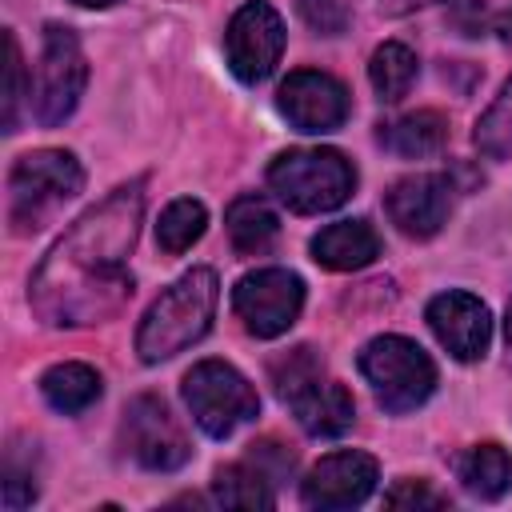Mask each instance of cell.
I'll use <instances>...</instances> for the list:
<instances>
[{
    "label": "cell",
    "instance_id": "cell-10",
    "mask_svg": "<svg viewBox=\"0 0 512 512\" xmlns=\"http://www.w3.org/2000/svg\"><path fill=\"white\" fill-rule=\"evenodd\" d=\"M224 52H228V68L236 72V80L260 84L264 76H272L284 52V20L276 16V8L264 0H248L224 32Z\"/></svg>",
    "mask_w": 512,
    "mask_h": 512
},
{
    "label": "cell",
    "instance_id": "cell-21",
    "mask_svg": "<svg viewBox=\"0 0 512 512\" xmlns=\"http://www.w3.org/2000/svg\"><path fill=\"white\" fill-rule=\"evenodd\" d=\"M212 500L224 504V508H272L276 492H272V480H268V472L260 464L240 460V464H224L216 472Z\"/></svg>",
    "mask_w": 512,
    "mask_h": 512
},
{
    "label": "cell",
    "instance_id": "cell-6",
    "mask_svg": "<svg viewBox=\"0 0 512 512\" xmlns=\"http://www.w3.org/2000/svg\"><path fill=\"white\" fill-rule=\"evenodd\" d=\"M184 404H188L192 420L212 440L232 436L244 420H252L260 412L256 388L232 364H224V360H200V364H192V372L184 376Z\"/></svg>",
    "mask_w": 512,
    "mask_h": 512
},
{
    "label": "cell",
    "instance_id": "cell-11",
    "mask_svg": "<svg viewBox=\"0 0 512 512\" xmlns=\"http://www.w3.org/2000/svg\"><path fill=\"white\" fill-rule=\"evenodd\" d=\"M276 104L296 132H332L348 120V88L336 76L312 68L292 72L280 84Z\"/></svg>",
    "mask_w": 512,
    "mask_h": 512
},
{
    "label": "cell",
    "instance_id": "cell-31",
    "mask_svg": "<svg viewBox=\"0 0 512 512\" xmlns=\"http://www.w3.org/2000/svg\"><path fill=\"white\" fill-rule=\"evenodd\" d=\"M492 28H496V36H500L504 44H512V8H508V12H500Z\"/></svg>",
    "mask_w": 512,
    "mask_h": 512
},
{
    "label": "cell",
    "instance_id": "cell-14",
    "mask_svg": "<svg viewBox=\"0 0 512 512\" xmlns=\"http://www.w3.org/2000/svg\"><path fill=\"white\" fill-rule=\"evenodd\" d=\"M428 328L456 360H480L492 340V316L488 304L472 292H440L428 304Z\"/></svg>",
    "mask_w": 512,
    "mask_h": 512
},
{
    "label": "cell",
    "instance_id": "cell-20",
    "mask_svg": "<svg viewBox=\"0 0 512 512\" xmlns=\"http://www.w3.org/2000/svg\"><path fill=\"white\" fill-rule=\"evenodd\" d=\"M40 392H44V400L56 412L72 416V412H84L88 404H96V396H100V372L88 368V364L68 360V364H56V368H48L40 376Z\"/></svg>",
    "mask_w": 512,
    "mask_h": 512
},
{
    "label": "cell",
    "instance_id": "cell-17",
    "mask_svg": "<svg viewBox=\"0 0 512 512\" xmlns=\"http://www.w3.org/2000/svg\"><path fill=\"white\" fill-rule=\"evenodd\" d=\"M224 224H228V240L240 256H264L280 232V220L276 212L260 200V196H240L228 204L224 212Z\"/></svg>",
    "mask_w": 512,
    "mask_h": 512
},
{
    "label": "cell",
    "instance_id": "cell-12",
    "mask_svg": "<svg viewBox=\"0 0 512 512\" xmlns=\"http://www.w3.org/2000/svg\"><path fill=\"white\" fill-rule=\"evenodd\" d=\"M384 204H388L392 224H396L404 236L428 240V236H436V232L448 224V212H452V184H448V176H440V172H416V176L396 180Z\"/></svg>",
    "mask_w": 512,
    "mask_h": 512
},
{
    "label": "cell",
    "instance_id": "cell-27",
    "mask_svg": "<svg viewBox=\"0 0 512 512\" xmlns=\"http://www.w3.org/2000/svg\"><path fill=\"white\" fill-rule=\"evenodd\" d=\"M296 8H300V20L320 36H336L348 28V8L340 0H296Z\"/></svg>",
    "mask_w": 512,
    "mask_h": 512
},
{
    "label": "cell",
    "instance_id": "cell-8",
    "mask_svg": "<svg viewBox=\"0 0 512 512\" xmlns=\"http://www.w3.org/2000/svg\"><path fill=\"white\" fill-rule=\"evenodd\" d=\"M120 444L148 472H176L192 456V444H188L184 424L152 392L128 400L124 420H120Z\"/></svg>",
    "mask_w": 512,
    "mask_h": 512
},
{
    "label": "cell",
    "instance_id": "cell-4",
    "mask_svg": "<svg viewBox=\"0 0 512 512\" xmlns=\"http://www.w3.org/2000/svg\"><path fill=\"white\" fill-rule=\"evenodd\" d=\"M268 188L292 212H332L356 188V168L336 148H288L268 168Z\"/></svg>",
    "mask_w": 512,
    "mask_h": 512
},
{
    "label": "cell",
    "instance_id": "cell-32",
    "mask_svg": "<svg viewBox=\"0 0 512 512\" xmlns=\"http://www.w3.org/2000/svg\"><path fill=\"white\" fill-rule=\"evenodd\" d=\"M76 4H84V8H108V4H116V0H76Z\"/></svg>",
    "mask_w": 512,
    "mask_h": 512
},
{
    "label": "cell",
    "instance_id": "cell-13",
    "mask_svg": "<svg viewBox=\"0 0 512 512\" xmlns=\"http://www.w3.org/2000/svg\"><path fill=\"white\" fill-rule=\"evenodd\" d=\"M376 460L368 452H328L300 484L304 504L312 508H352L364 504L376 488Z\"/></svg>",
    "mask_w": 512,
    "mask_h": 512
},
{
    "label": "cell",
    "instance_id": "cell-33",
    "mask_svg": "<svg viewBox=\"0 0 512 512\" xmlns=\"http://www.w3.org/2000/svg\"><path fill=\"white\" fill-rule=\"evenodd\" d=\"M504 332H508V344H512V304H508V320H504Z\"/></svg>",
    "mask_w": 512,
    "mask_h": 512
},
{
    "label": "cell",
    "instance_id": "cell-1",
    "mask_svg": "<svg viewBox=\"0 0 512 512\" xmlns=\"http://www.w3.org/2000/svg\"><path fill=\"white\" fill-rule=\"evenodd\" d=\"M144 216V184H120L88 208L40 260L28 284V304L44 324H96L132 296L128 252Z\"/></svg>",
    "mask_w": 512,
    "mask_h": 512
},
{
    "label": "cell",
    "instance_id": "cell-9",
    "mask_svg": "<svg viewBox=\"0 0 512 512\" xmlns=\"http://www.w3.org/2000/svg\"><path fill=\"white\" fill-rule=\"evenodd\" d=\"M304 304V280L288 268H260L248 272L232 288V308L244 320V328L260 340H272L292 328Z\"/></svg>",
    "mask_w": 512,
    "mask_h": 512
},
{
    "label": "cell",
    "instance_id": "cell-3",
    "mask_svg": "<svg viewBox=\"0 0 512 512\" xmlns=\"http://www.w3.org/2000/svg\"><path fill=\"white\" fill-rule=\"evenodd\" d=\"M84 188V172L64 148H36L12 164L8 176V224L28 236L40 232L76 192Z\"/></svg>",
    "mask_w": 512,
    "mask_h": 512
},
{
    "label": "cell",
    "instance_id": "cell-15",
    "mask_svg": "<svg viewBox=\"0 0 512 512\" xmlns=\"http://www.w3.org/2000/svg\"><path fill=\"white\" fill-rule=\"evenodd\" d=\"M376 256H380V236L372 232L368 220H336L312 236V260L332 272L364 268Z\"/></svg>",
    "mask_w": 512,
    "mask_h": 512
},
{
    "label": "cell",
    "instance_id": "cell-28",
    "mask_svg": "<svg viewBox=\"0 0 512 512\" xmlns=\"http://www.w3.org/2000/svg\"><path fill=\"white\" fill-rule=\"evenodd\" d=\"M248 460L260 464V468L268 472L272 484L288 480V476H292V464H296V456H292L284 444H276V440H256V444L248 448Z\"/></svg>",
    "mask_w": 512,
    "mask_h": 512
},
{
    "label": "cell",
    "instance_id": "cell-30",
    "mask_svg": "<svg viewBox=\"0 0 512 512\" xmlns=\"http://www.w3.org/2000/svg\"><path fill=\"white\" fill-rule=\"evenodd\" d=\"M428 4H444V0H384L380 12H384V16H408V12L428 8Z\"/></svg>",
    "mask_w": 512,
    "mask_h": 512
},
{
    "label": "cell",
    "instance_id": "cell-7",
    "mask_svg": "<svg viewBox=\"0 0 512 512\" xmlns=\"http://www.w3.org/2000/svg\"><path fill=\"white\" fill-rule=\"evenodd\" d=\"M88 84V60L80 52V40L68 24H48L44 28V48H40V64H36V84H32V108L36 120L44 128L64 124L76 104L80 92Z\"/></svg>",
    "mask_w": 512,
    "mask_h": 512
},
{
    "label": "cell",
    "instance_id": "cell-2",
    "mask_svg": "<svg viewBox=\"0 0 512 512\" xmlns=\"http://www.w3.org/2000/svg\"><path fill=\"white\" fill-rule=\"evenodd\" d=\"M216 272L212 268H192L184 272L168 292H160L152 300V308L144 312L140 328H136V352L144 364H160L176 352H184L188 344H196L216 312Z\"/></svg>",
    "mask_w": 512,
    "mask_h": 512
},
{
    "label": "cell",
    "instance_id": "cell-16",
    "mask_svg": "<svg viewBox=\"0 0 512 512\" xmlns=\"http://www.w3.org/2000/svg\"><path fill=\"white\" fill-rule=\"evenodd\" d=\"M288 408L296 412V420H300V428L308 436H340L352 424V416H356L348 388L336 384V380H328V376H320L316 384H308L296 400H288Z\"/></svg>",
    "mask_w": 512,
    "mask_h": 512
},
{
    "label": "cell",
    "instance_id": "cell-26",
    "mask_svg": "<svg viewBox=\"0 0 512 512\" xmlns=\"http://www.w3.org/2000/svg\"><path fill=\"white\" fill-rule=\"evenodd\" d=\"M4 52H8V64H4V132H16V112L24 100V60H20V44L12 32L4 36Z\"/></svg>",
    "mask_w": 512,
    "mask_h": 512
},
{
    "label": "cell",
    "instance_id": "cell-25",
    "mask_svg": "<svg viewBox=\"0 0 512 512\" xmlns=\"http://www.w3.org/2000/svg\"><path fill=\"white\" fill-rule=\"evenodd\" d=\"M324 376V364L316 360V352L312 348H292V352H284L276 364H272V384H276V392H280V400L288 404V400H296L308 384H316Z\"/></svg>",
    "mask_w": 512,
    "mask_h": 512
},
{
    "label": "cell",
    "instance_id": "cell-19",
    "mask_svg": "<svg viewBox=\"0 0 512 512\" xmlns=\"http://www.w3.org/2000/svg\"><path fill=\"white\" fill-rule=\"evenodd\" d=\"M380 140H384L396 156L420 160V156H432V152H440V148L448 144V120H444L440 112H432V108L408 112V116H400L396 124H388V128L380 132Z\"/></svg>",
    "mask_w": 512,
    "mask_h": 512
},
{
    "label": "cell",
    "instance_id": "cell-24",
    "mask_svg": "<svg viewBox=\"0 0 512 512\" xmlns=\"http://www.w3.org/2000/svg\"><path fill=\"white\" fill-rule=\"evenodd\" d=\"M476 148L488 160H508L512 156V80L500 88V96L476 120Z\"/></svg>",
    "mask_w": 512,
    "mask_h": 512
},
{
    "label": "cell",
    "instance_id": "cell-18",
    "mask_svg": "<svg viewBox=\"0 0 512 512\" xmlns=\"http://www.w3.org/2000/svg\"><path fill=\"white\" fill-rule=\"evenodd\" d=\"M456 476L464 492L480 500H500L512 488V456L500 444H476L464 456H456Z\"/></svg>",
    "mask_w": 512,
    "mask_h": 512
},
{
    "label": "cell",
    "instance_id": "cell-29",
    "mask_svg": "<svg viewBox=\"0 0 512 512\" xmlns=\"http://www.w3.org/2000/svg\"><path fill=\"white\" fill-rule=\"evenodd\" d=\"M388 508H444V496L432 492L424 480H400L396 488L384 492Z\"/></svg>",
    "mask_w": 512,
    "mask_h": 512
},
{
    "label": "cell",
    "instance_id": "cell-5",
    "mask_svg": "<svg viewBox=\"0 0 512 512\" xmlns=\"http://www.w3.org/2000/svg\"><path fill=\"white\" fill-rule=\"evenodd\" d=\"M360 372L388 412L420 408L436 388V364L408 336H376L360 352Z\"/></svg>",
    "mask_w": 512,
    "mask_h": 512
},
{
    "label": "cell",
    "instance_id": "cell-23",
    "mask_svg": "<svg viewBox=\"0 0 512 512\" xmlns=\"http://www.w3.org/2000/svg\"><path fill=\"white\" fill-rule=\"evenodd\" d=\"M204 228H208V212H204V204L180 196V200H172V204L160 212L156 244H160L168 256H180V252H188V248L204 236Z\"/></svg>",
    "mask_w": 512,
    "mask_h": 512
},
{
    "label": "cell",
    "instance_id": "cell-22",
    "mask_svg": "<svg viewBox=\"0 0 512 512\" xmlns=\"http://www.w3.org/2000/svg\"><path fill=\"white\" fill-rule=\"evenodd\" d=\"M416 72H420V60H416V52H412L408 44H400V40L380 44V48L372 52V64H368V80H372L376 96L388 100V104L408 96Z\"/></svg>",
    "mask_w": 512,
    "mask_h": 512
}]
</instances>
